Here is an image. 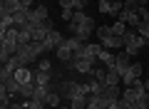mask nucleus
Segmentation results:
<instances>
[{"mask_svg": "<svg viewBox=\"0 0 149 109\" xmlns=\"http://www.w3.org/2000/svg\"><path fill=\"white\" fill-rule=\"evenodd\" d=\"M87 109H109V102H107V99L102 97V94H90Z\"/></svg>", "mask_w": 149, "mask_h": 109, "instance_id": "nucleus-10", "label": "nucleus"}, {"mask_svg": "<svg viewBox=\"0 0 149 109\" xmlns=\"http://www.w3.org/2000/svg\"><path fill=\"white\" fill-rule=\"evenodd\" d=\"M127 30H129V27H127V22H122V20H117L114 25H112V35H119V37H122Z\"/></svg>", "mask_w": 149, "mask_h": 109, "instance_id": "nucleus-24", "label": "nucleus"}, {"mask_svg": "<svg viewBox=\"0 0 149 109\" xmlns=\"http://www.w3.org/2000/svg\"><path fill=\"white\" fill-rule=\"evenodd\" d=\"M55 55H57V57L62 60V62H67V65H72V62H74V52L70 50V47L65 45V42H62V45L57 47V50H55Z\"/></svg>", "mask_w": 149, "mask_h": 109, "instance_id": "nucleus-11", "label": "nucleus"}, {"mask_svg": "<svg viewBox=\"0 0 149 109\" xmlns=\"http://www.w3.org/2000/svg\"><path fill=\"white\" fill-rule=\"evenodd\" d=\"M47 5H37V8H32L30 10V17H27V25H32V27H37L40 22H45L47 20Z\"/></svg>", "mask_w": 149, "mask_h": 109, "instance_id": "nucleus-4", "label": "nucleus"}, {"mask_svg": "<svg viewBox=\"0 0 149 109\" xmlns=\"http://www.w3.org/2000/svg\"><path fill=\"white\" fill-rule=\"evenodd\" d=\"M37 69H42V72H50V69H52L50 60H40V62H37Z\"/></svg>", "mask_w": 149, "mask_h": 109, "instance_id": "nucleus-28", "label": "nucleus"}, {"mask_svg": "<svg viewBox=\"0 0 149 109\" xmlns=\"http://www.w3.org/2000/svg\"><path fill=\"white\" fill-rule=\"evenodd\" d=\"M10 104H13V94L8 92L5 87H0V107H3V109H8Z\"/></svg>", "mask_w": 149, "mask_h": 109, "instance_id": "nucleus-22", "label": "nucleus"}, {"mask_svg": "<svg viewBox=\"0 0 149 109\" xmlns=\"http://www.w3.org/2000/svg\"><path fill=\"white\" fill-rule=\"evenodd\" d=\"M25 109H45V104L37 99H25Z\"/></svg>", "mask_w": 149, "mask_h": 109, "instance_id": "nucleus-27", "label": "nucleus"}, {"mask_svg": "<svg viewBox=\"0 0 149 109\" xmlns=\"http://www.w3.org/2000/svg\"><path fill=\"white\" fill-rule=\"evenodd\" d=\"M47 97H50V87H37V84H35V94H32V99H37V102H42L45 107H47Z\"/></svg>", "mask_w": 149, "mask_h": 109, "instance_id": "nucleus-18", "label": "nucleus"}, {"mask_svg": "<svg viewBox=\"0 0 149 109\" xmlns=\"http://www.w3.org/2000/svg\"><path fill=\"white\" fill-rule=\"evenodd\" d=\"M70 67L77 69L80 74H92V69H95V62H90V60H74Z\"/></svg>", "mask_w": 149, "mask_h": 109, "instance_id": "nucleus-8", "label": "nucleus"}, {"mask_svg": "<svg viewBox=\"0 0 149 109\" xmlns=\"http://www.w3.org/2000/svg\"><path fill=\"white\" fill-rule=\"evenodd\" d=\"M97 10L104 12V15H112V0H100L97 3Z\"/></svg>", "mask_w": 149, "mask_h": 109, "instance_id": "nucleus-26", "label": "nucleus"}, {"mask_svg": "<svg viewBox=\"0 0 149 109\" xmlns=\"http://www.w3.org/2000/svg\"><path fill=\"white\" fill-rule=\"evenodd\" d=\"M87 3H90V0H77V3H74V10H85Z\"/></svg>", "mask_w": 149, "mask_h": 109, "instance_id": "nucleus-31", "label": "nucleus"}, {"mask_svg": "<svg viewBox=\"0 0 149 109\" xmlns=\"http://www.w3.org/2000/svg\"><path fill=\"white\" fill-rule=\"evenodd\" d=\"M17 57L22 60V67H27V65H32L37 60V55H35V50H32V42L30 45H22V47H17Z\"/></svg>", "mask_w": 149, "mask_h": 109, "instance_id": "nucleus-6", "label": "nucleus"}, {"mask_svg": "<svg viewBox=\"0 0 149 109\" xmlns=\"http://www.w3.org/2000/svg\"><path fill=\"white\" fill-rule=\"evenodd\" d=\"M139 15H142V22H139L137 32L142 37H147L149 35V8H139Z\"/></svg>", "mask_w": 149, "mask_h": 109, "instance_id": "nucleus-9", "label": "nucleus"}, {"mask_svg": "<svg viewBox=\"0 0 149 109\" xmlns=\"http://www.w3.org/2000/svg\"><path fill=\"white\" fill-rule=\"evenodd\" d=\"M147 8H149V5H147Z\"/></svg>", "mask_w": 149, "mask_h": 109, "instance_id": "nucleus-37", "label": "nucleus"}, {"mask_svg": "<svg viewBox=\"0 0 149 109\" xmlns=\"http://www.w3.org/2000/svg\"><path fill=\"white\" fill-rule=\"evenodd\" d=\"M3 87H5L10 94H20V87H22V84L17 82L15 74H13V77H5V79H3Z\"/></svg>", "mask_w": 149, "mask_h": 109, "instance_id": "nucleus-14", "label": "nucleus"}, {"mask_svg": "<svg viewBox=\"0 0 149 109\" xmlns=\"http://www.w3.org/2000/svg\"><path fill=\"white\" fill-rule=\"evenodd\" d=\"M129 65H132V57H129L127 52H122V55H117V62H114V69H117L119 74H124L129 69Z\"/></svg>", "mask_w": 149, "mask_h": 109, "instance_id": "nucleus-13", "label": "nucleus"}, {"mask_svg": "<svg viewBox=\"0 0 149 109\" xmlns=\"http://www.w3.org/2000/svg\"><path fill=\"white\" fill-rule=\"evenodd\" d=\"M142 72H144V67L139 62H132L129 65V69L122 74V82H124V87H132L134 84V79H142Z\"/></svg>", "mask_w": 149, "mask_h": 109, "instance_id": "nucleus-3", "label": "nucleus"}, {"mask_svg": "<svg viewBox=\"0 0 149 109\" xmlns=\"http://www.w3.org/2000/svg\"><path fill=\"white\" fill-rule=\"evenodd\" d=\"M27 17H30V10H17L15 15H13V20H15V27L27 25Z\"/></svg>", "mask_w": 149, "mask_h": 109, "instance_id": "nucleus-20", "label": "nucleus"}, {"mask_svg": "<svg viewBox=\"0 0 149 109\" xmlns=\"http://www.w3.org/2000/svg\"><path fill=\"white\" fill-rule=\"evenodd\" d=\"M8 109H25V104H10Z\"/></svg>", "mask_w": 149, "mask_h": 109, "instance_id": "nucleus-33", "label": "nucleus"}, {"mask_svg": "<svg viewBox=\"0 0 149 109\" xmlns=\"http://www.w3.org/2000/svg\"><path fill=\"white\" fill-rule=\"evenodd\" d=\"M17 10H22L17 0H3V8H0V12H8V15H15Z\"/></svg>", "mask_w": 149, "mask_h": 109, "instance_id": "nucleus-15", "label": "nucleus"}, {"mask_svg": "<svg viewBox=\"0 0 149 109\" xmlns=\"http://www.w3.org/2000/svg\"><path fill=\"white\" fill-rule=\"evenodd\" d=\"M74 3H77V0H60V8H70V10H74Z\"/></svg>", "mask_w": 149, "mask_h": 109, "instance_id": "nucleus-29", "label": "nucleus"}, {"mask_svg": "<svg viewBox=\"0 0 149 109\" xmlns=\"http://www.w3.org/2000/svg\"><path fill=\"white\" fill-rule=\"evenodd\" d=\"M102 97H104L109 104H112V102H119V99H122V87H119V84H104Z\"/></svg>", "mask_w": 149, "mask_h": 109, "instance_id": "nucleus-7", "label": "nucleus"}, {"mask_svg": "<svg viewBox=\"0 0 149 109\" xmlns=\"http://www.w3.org/2000/svg\"><path fill=\"white\" fill-rule=\"evenodd\" d=\"M144 87H147V92H149V77H147V79H144Z\"/></svg>", "mask_w": 149, "mask_h": 109, "instance_id": "nucleus-35", "label": "nucleus"}, {"mask_svg": "<svg viewBox=\"0 0 149 109\" xmlns=\"http://www.w3.org/2000/svg\"><path fill=\"white\" fill-rule=\"evenodd\" d=\"M60 104H62V97H60V92L50 89V97H47V107H60Z\"/></svg>", "mask_w": 149, "mask_h": 109, "instance_id": "nucleus-23", "label": "nucleus"}, {"mask_svg": "<svg viewBox=\"0 0 149 109\" xmlns=\"http://www.w3.org/2000/svg\"><path fill=\"white\" fill-rule=\"evenodd\" d=\"M47 109H70V104H65V107L62 104H60V107H47Z\"/></svg>", "mask_w": 149, "mask_h": 109, "instance_id": "nucleus-34", "label": "nucleus"}, {"mask_svg": "<svg viewBox=\"0 0 149 109\" xmlns=\"http://www.w3.org/2000/svg\"><path fill=\"white\" fill-rule=\"evenodd\" d=\"M109 109H122V104H119V102H112V104H109Z\"/></svg>", "mask_w": 149, "mask_h": 109, "instance_id": "nucleus-32", "label": "nucleus"}, {"mask_svg": "<svg viewBox=\"0 0 149 109\" xmlns=\"http://www.w3.org/2000/svg\"><path fill=\"white\" fill-rule=\"evenodd\" d=\"M95 35L100 37V42H102L104 37H109V35H112V25H100V27H97V32H95Z\"/></svg>", "mask_w": 149, "mask_h": 109, "instance_id": "nucleus-25", "label": "nucleus"}, {"mask_svg": "<svg viewBox=\"0 0 149 109\" xmlns=\"http://www.w3.org/2000/svg\"><path fill=\"white\" fill-rule=\"evenodd\" d=\"M100 45L107 47V50H119V47H124V40H122L119 35H109V37H104Z\"/></svg>", "mask_w": 149, "mask_h": 109, "instance_id": "nucleus-12", "label": "nucleus"}, {"mask_svg": "<svg viewBox=\"0 0 149 109\" xmlns=\"http://www.w3.org/2000/svg\"><path fill=\"white\" fill-rule=\"evenodd\" d=\"M87 82H90V94H102V89H104V84H102L100 79L95 77V74H92V77L87 79Z\"/></svg>", "mask_w": 149, "mask_h": 109, "instance_id": "nucleus-21", "label": "nucleus"}, {"mask_svg": "<svg viewBox=\"0 0 149 109\" xmlns=\"http://www.w3.org/2000/svg\"><path fill=\"white\" fill-rule=\"evenodd\" d=\"M67 27H70V35L80 37V40H85V42L90 40V35H95V32H97V22H95V17H90V15H87V20L80 22V25L67 22Z\"/></svg>", "mask_w": 149, "mask_h": 109, "instance_id": "nucleus-1", "label": "nucleus"}, {"mask_svg": "<svg viewBox=\"0 0 149 109\" xmlns=\"http://www.w3.org/2000/svg\"><path fill=\"white\" fill-rule=\"evenodd\" d=\"M22 10H32V0H17Z\"/></svg>", "mask_w": 149, "mask_h": 109, "instance_id": "nucleus-30", "label": "nucleus"}, {"mask_svg": "<svg viewBox=\"0 0 149 109\" xmlns=\"http://www.w3.org/2000/svg\"><path fill=\"white\" fill-rule=\"evenodd\" d=\"M35 84H37V87H50V72L37 69V72H35Z\"/></svg>", "mask_w": 149, "mask_h": 109, "instance_id": "nucleus-19", "label": "nucleus"}, {"mask_svg": "<svg viewBox=\"0 0 149 109\" xmlns=\"http://www.w3.org/2000/svg\"><path fill=\"white\" fill-rule=\"evenodd\" d=\"M100 62L104 65V67H114V62H117V55H112V50H102V55H100Z\"/></svg>", "mask_w": 149, "mask_h": 109, "instance_id": "nucleus-16", "label": "nucleus"}, {"mask_svg": "<svg viewBox=\"0 0 149 109\" xmlns=\"http://www.w3.org/2000/svg\"><path fill=\"white\" fill-rule=\"evenodd\" d=\"M147 77H149V69H147Z\"/></svg>", "mask_w": 149, "mask_h": 109, "instance_id": "nucleus-36", "label": "nucleus"}, {"mask_svg": "<svg viewBox=\"0 0 149 109\" xmlns=\"http://www.w3.org/2000/svg\"><path fill=\"white\" fill-rule=\"evenodd\" d=\"M122 40H124V52H127L129 57L139 55V50L144 47V40H142V35H139L137 30H127L122 35Z\"/></svg>", "mask_w": 149, "mask_h": 109, "instance_id": "nucleus-2", "label": "nucleus"}, {"mask_svg": "<svg viewBox=\"0 0 149 109\" xmlns=\"http://www.w3.org/2000/svg\"><path fill=\"white\" fill-rule=\"evenodd\" d=\"M119 82H122V74H119L114 67H107V74H104V84H119Z\"/></svg>", "mask_w": 149, "mask_h": 109, "instance_id": "nucleus-17", "label": "nucleus"}, {"mask_svg": "<svg viewBox=\"0 0 149 109\" xmlns=\"http://www.w3.org/2000/svg\"><path fill=\"white\" fill-rule=\"evenodd\" d=\"M62 42H65V35H62V32H57V30H52L47 37H45V42H42V45H45V52H55Z\"/></svg>", "mask_w": 149, "mask_h": 109, "instance_id": "nucleus-5", "label": "nucleus"}]
</instances>
